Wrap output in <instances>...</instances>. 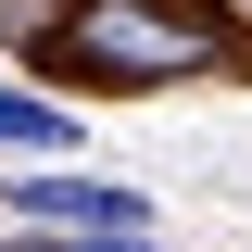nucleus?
Instances as JSON below:
<instances>
[{
  "instance_id": "2",
  "label": "nucleus",
  "mask_w": 252,
  "mask_h": 252,
  "mask_svg": "<svg viewBox=\"0 0 252 252\" xmlns=\"http://www.w3.org/2000/svg\"><path fill=\"white\" fill-rule=\"evenodd\" d=\"M13 215H38V227H114V240H139V202H126V189H89V177H13Z\"/></svg>"
},
{
  "instance_id": "3",
  "label": "nucleus",
  "mask_w": 252,
  "mask_h": 252,
  "mask_svg": "<svg viewBox=\"0 0 252 252\" xmlns=\"http://www.w3.org/2000/svg\"><path fill=\"white\" fill-rule=\"evenodd\" d=\"M76 139V114L63 101H26V89H0V152H63Z\"/></svg>"
},
{
  "instance_id": "1",
  "label": "nucleus",
  "mask_w": 252,
  "mask_h": 252,
  "mask_svg": "<svg viewBox=\"0 0 252 252\" xmlns=\"http://www.w3.org/2000/svg\"><path fill=\"white\" fill-rule=\"evenodd\" d=\"M215 51H227L215 13H177V0H76V26H63L51 63H76V76H189Z\"/></svg>"
},
{
  "instance_id": "4",
  "label": "nucleus",
  "mask_w": 252,
  "mask_h": 252,
  "mask_svg": "<svg viewBox=\"0 0 252 252\" xmlns=\"http://www.w3.org/2000/svg\"><path fill=\"white\" fill-rule=\"evenodd\" d=\"M38 252H164V240L139 227V240H38Z\"/></svg>"
}]
</instances>
